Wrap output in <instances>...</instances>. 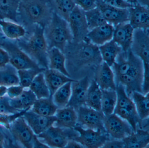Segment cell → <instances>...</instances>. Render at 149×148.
<instances>
[{"mask_svg": "<svg viewBox=\"0 0 149 148\" xmlns=\"http://www.w3.org/2000/svg\"><path fill=\"white\" fill-rule=\"evenodd\" d=\"M74 129L78 134L73 139L80 143L84 148H102L106 141L110 138L105 131L86 128L78 123Z\"/></svg>", "mask_w": 149, "mask_h": 148, "instance_id": "9c48e42d", "label": "cell"}, {"mask_svg": "<svg viewBox=\"0 0 149 148\" xmlns=\"http://www.w3.org/2000/svg\"><path fill=\"white\" fill-rule=\"evenodd\" d=\"M104 129L109 138L123 140L134 132L130 124L116 114L104 116Z\"/></svg>", "mask_w": 149, "mask_h": 148, "instance_id": "30bf717a", "label": "cell"}, {"mask_svg": "<svg viewBox=\"0 0 149 148\" xmlns=\"http://www.w3.org/2000/svg\"><path fill=\"white\" fill-rule=\"evenodd\" d=\"M115 27L106 23L89 31L86 38L97 46L112 40Z\"/></svg>", "mask_w": 149, "mask_h": 148, "instance_id": "ffe728a7", "label": "cell"}, {"mask_svg": "<svg viewBox=\"0 0 149 148\" xmlns=\"http://www.w3.org/2000/svg\"><path fill=\"white\" fill-rule=\"evenodd\" d=\"M79 46L74 53L70 54L78 66L100 65L102 62L98 47L91 43L87 38L78 43Z\"/></svg>", "mask_w": 149, "mask_h": 148, "instance_id": "ba28073f", "label": "cell"}, {"mask_svg": "<svg viewBox=\"0 0 149 148\" xmlns=\"http://www.w3.org/2000/svg\"><path fill=\"white\" fill-rule=\"evenodd\" d=\"M102 148H124V144L123 140L110 138L106 141Z\"/></svg>", "mask_w": 149, "mask_h": 148, "instance_id": "ee69618b", "label": "cell"}, {"mask_svg": "<svg viewBox=\"0 0 149 148\" xmlns=\"http://www.w3.org/2000/svg\"><path fill=\"white\" fill-rule=\"evenodd\" d=\"M95 80L102 90H116L114 72L111 67L103 61L97 70Z\"/></svg>", "mask_w": 149, "mask_h": 148, "instance_id": "d6986e66", "label": "cell"}, {"mask_svg": "<svg viewBox=\"0 0 149 148\" xmlns=\"http://www.w3.org/2000/svg\"><path fill=\"white\" fill-rule=\"evenodd\" d=\"M134 29L129 22L115 26L112 40L116 43L122 50L126 52L130 49L133 40Z\"/></svg>", "mask_w": 149, "mask_h": 148, "instance_id": "ac0fdd59", "label": "cell"}, {"mask_svg": "<svg viewBox=\"0 0 149 148\" xmlns=\"http://www.w3.org/2000/svg\"><path fill=\"white\" fill-rule=\"evenodd\" d=\"M96 5L97 8L102 13L106 22L114 27L129 22L128 8H116L105 4L102 0H97Z\"/></svg>", "mask_w": 149, "mask_h": 148, "instance_id": "5bb4252c", "label": "cell"}, {"mask_svg": "<svg viewBox=\"0 0 149 148\" xmlns=\"http://www.w3.org/2000/svg\"><path fill=\"white\" fill-rule=\"evenodd\" d=\"M105 4L116 8L122 9H128L134 5L130 4L125 0H102Z\"/></svg>", "mask_w": 149, "mask_h": 148, "instance_id": "b9f144b4", "label": "cell"}, {"mask_svg": "<svg viewBox=\"0 0 149 148\" xmlns=\"http://www.w3.org/2000/svg\"><path fill=\"white\" fill-rule=\"evenodd\" d=\"M24 90V88L19 85L8 87L7 96L10 99H15L19 97Z\"/></svg>", "mask_w": 149, "mask_h": 148, "instance_id": "7bdbcfd3", "label": "cell"}, {"mask_svg": "<svg viewBox=\"0 0 149 148\" xmlns=\"http://www.w3.org/2000/svg\"><path fill=\"white\" fill-rule=\"evenodd\" d=\"M101 111L104 116L113 113L116 106L117 95L116 90H102Z\"/></svg>", "mask_w": 149, "mask_h": 148, "instance_id": "1f68e13d", "label": "cell"}, {"mask_svg": "<svg viewBox=\"0 0 149 148\" xmlns=\"http://www.w3.org/2000/svg\"><path fill=\"white\" fill-rule=\"evenodd\" d=\"M128 22L134 30H149V8L136 4L128 8Z\"/></svg>", "mask_w": 149, "mask_h": 148, "instance_id": "e0dca14e", "label": "cell"}, {"mask_svg": "<svg viewBox=\"0 0 149 148\" xmlns=\"http://www.w3.org/2000/svg\"><path fill=\"white\" fill-rule=\"evenodd\" d=\"M111 68L116 85L123 86L130 97L134 92L142 93L143 65L140 58L135 56L130 49L126 52L122 51Z\"/></svg>", "mask_w": 149, "mask_h": 148, "instance_id": "6da1fadb", "label": "cell"}, {"mask_svg": "<svg viewBox=\"0 0 149 148\" xmlns=\"http://www.w3.org/2000/svg\"><path fill=\"white\" fill-rule=\"evenodd\" d=\"M132 99L138 115L141 120L149 118V93L143 94L142 93L134 92L130 96Z\"/></svg>", "mask_w": 149, "mask_h": 148, "instance_id": "4dcf8cb0", "label": "cell"}, {"mask_svg": "<svg viewBox=\"0 0 149 148\" xmlns=\"http://www.w3.org/2000/svg\"><path fill=\"white\" fill-rule=\"evenodd\" d=\"M9 129L15 141L27 148H33L36 135L28 124L23 116L16 118L11 123Z\"/></svg>", "mask_w": 149, "mask_h": 148, "instance_id": "7c38bea8", "label": "cell"}, {"mask_svg": "<svg viewBox=\"0 0 149 148\" xmlns=\"http://www.w3.org/2000/svg\"><path fill=\"white\" fill-rule=\"evenodd\" d=\"M7 38H6V37L4 35L1 27H0V44H1L2 42H3Z\"/></svg>", "mask_w": 149, "mask_h": 148, "instance_id": "816d5d0a", "label": "cell"}, {"mask_svg": "<svg viewBox=\"0 0 149 148\" xmlns=\"http://www.w3.org/2000/svg\"><path fill=\"white\" fill-rule=\"evenodd\" d=\"M130 50L132 53L143 62L144 79L149 78V30H134L133 40Z\"/></svg>", "mask_w": 149, "mask_h": 148, "instance_id": "52a82bcc", "label": "cell"}, {"mask_svg": "<svg viewBox=\"0 0 149 148\" xmlns=\"http://www.w3.org/2000/svg\"><path fill=\"white\" fill-rule=\"evenodd\" d=\"M65 147L67 148H84L80 143L74 139H69Z\"/></svg>", "mask_w": 149, "mask_h": 148, "instance_id": "bcb514c9", "label": "cell"}, {"mask_svg": "<svg viewBox=\"0 0 149 148\" xmlns=\"http://www.w3.org/2000/svg\"><path fill=\"white\" fill-rule=\"evenodd\" d=\"M23 116L34 134L38 135L54 124L56 121L55 116H45L40 115L28 110L25 111Z\"/></svg>", "mask_w": 149, "mask_h": 148, "instance_id": "9a60e30c", "label": "cell"}, {"mask_svg": "<svg viewBox=\"0 0 149 148\" xmlns=\"http://www.w3.org/2000/svg\"><path fill=\"white\" fill-rule=\"evenodd\" d=\"M85 15L89 31L107 23L100 10L97 7L85 12Z\"/></svg>", "mask_w": 149, "mask_h": 148, "instance_id": "8d00e7d4", "label": "cell"}, {"mask_svg": "<svg viewBox=\"0 0 149 148\" xmlns=\"http://www.w3.org/2000/svg\"><path fill=\"white\" fill-rule=\"evenodd\" d=\"M137 4L142 6L149 8V0H136Z\"/></svg>", "mask_w": 149, "mask_h": 148, "instance_id": "681fc988", "label": "cell"}, {"mask_svg": "<svg viewBox=\"0 0 149 148\" xmlns=\"http://www.w3.org/2000/svg\"><path fill=\"white\" fill-rule=\"evenodd\" d=\"M103 62L111 67L118 55L123 51L122 48L113 40L98 46Z\"/></svg>", "mask_w": 149, "mask_h": 148, "instance_id": "cb8c5ba5", "label": "cell"}, {"mask_svg": "<svg viewBox=\"0 0 149 148\" xmlns=\"http://www.w3.org/2000/svg\"><path fill=\"white\" fill-rule=\"evenodd\" d=\"M68 22L72 33L73 41L77 43L84 41L89 32L85 12L76 6L70 14Z\"/></svg>", "mask_w": 149, "mask_h": 148, "instance_id": "4fadbf2b", "label": "cell"}, {"mask_svg": "<svg viewBox=\"0 0 149 148\" xmlns=\"http://www.w3.org/2000/svg\"><path fill=\"white\" fill-rule=\"evenodd\" d=\"M46 83L49 89L50 97L62 86L69 82H73L75 80L55 70L45 69L43 72Z\"/></svg>", "mask_w": 149, "mask_h": 148, "instance_id": "7402d4cb", "label": "cell"}, {"mask_svg": "<svg viewBox=\"0 0 149 148\" xmlns=\"http://www.w3.org/2000/svg\"><path fill=\"white\" fill-rule=\"evenodd\" d=\"M45 69H29L18 70L19 85L24 88H29L35 77L40 73L43 72Z\"/></svg>", "mask_w": 149, "mask_h": 148, "instance_id": "d590c367", "label": "cell"}, {"mask_svg": "<svg viewBox=\"0 0 149 148\" xmlns=\"http://www.w3.org/2000/svg\"><path fill=\"white\" fill-rule=\"evenodd\" d=\"M45 148V147H49L47 144L42 142L39 140L37 135L35 136L33 142V148Z\"/></svg>", "mask_w": 149, "mask_h": 148, "instance_id": "7dc6e473", "label": "cell"}, {"mask_svg": "<svg viewBox=\"0 0 149 148\" xmlns=\"http://www.w3.org/2000/svg\"><path fill=\"white\" fill-rule=\"evenodd\" d=\"M0 27L6 38L9 40H19L26 34L25 29L14 22L0 20Z\"/></svg>", "mask_w": 149, "mask_h": 148, "instance_id": "f546056e", "label": "cell"}, {"mask_svg": "<svg viewBox=\"0 0 149 148\" xmlns=\"http://www.w3.org/2000/svg\"><path fill=\"white\" fill-rule=\"evenodd\" d=\"M25 112L21 111L13 114H0V125L9 129L11 123L16 118L21 116L23 115Z\"/></svg>", "mask_w": 149, "mask_h": 148, "instance_id": "ab89813d", "label": "cell"}, {"mask_svg": "<svg viewBox=\"0 0 149 148\" xmlns=\"http://www.w3.org/2000/svg\"><path fill=\"white\" fill-rule=\"evenodd\" d=\"M56 13L68 22L69 17L75 4L74 0H54Z\"/></svg>", "mask_w": 149, "mask_h": 148, "instance_id": "74e56055", "label": "cell"}, {"mask_svg": "<svg viewBox=\"0 0 149 148\" xmlns=\"http://www.w3.org/2000/svg\"><path fill=\"white\" fill-rule=\"evenodd\" d=\"M9 63L8 53L6 50L0 47V68L5 67Z\"/></svg>", "mask_w": 149, "mask_h": 148, "instance_id": "f6af8a7d", "label": "cell"}, {"mask_svg": "<svg viewBox=\"0 0 149 148\" xmlns=\"http://www.w3.org/2000/svg\"><path fill=\"white\" fill-rule=\"evenodd\" d=\"M31 108L34 113L45 116H54L58 109L51 97L37 99Z\"/></svg>", "mask_w": 149, "mask_h": 148, "instance_id": "83f0119b", "label": "cell"}, {"mask_svg": "<svg viewBox=\"0 0 149 148\" xmlns=\"http://www.w3.org/2000/svg\"><path fill=\"white\" fill-rule=\"evenodd\" d=\"M76 111L77 123L79 125L86 128L100 130L106 132L104 125L105 116L102 111L86 106L80 107Z\"/></svg>", "mask_w": 149, "mask_h": 148, "instance_id": "8fae6325", "label": "cell"}, {"mask_svg": "<svg viewBox=\"0 0 149 148\" xmlns=\"http://www.w3.org/2000/svg\"><path fill=\"white\" fill-rule=\"evenodd\" d=\"M56 121L54 125L61 128L73 129L77 123L76 110L73 107L67 106L58 108L55 114Z\"/></svg>", "mask_w": 149, "mask_h": 148, "instance_id": "44dd1931", "label": "cell"}, {"mask_svg": "<svg viewBox=\"0 0 149 148\" xmlns=\"http://www.w3.org/2000/svg\"><path fill=\"white\" fill-rule=\"evenodd\" d=\"M123 141L124 148H146L149 144V130L137 128Z\"/></svg>", "mask_w": 149, "mask_h": 148, "instance_id": "d4e9b609", "label": "cell"}, {"mask_svg": "<svg viewBox=\"0 0 149 148\" xmlns=\"http://www.w3.org/2000/svg\"><path fill=\"white\" fill-rule=\"evenodd\" d=\"M9 100L7 95L0 98V114H13L21 112L11 106Z\"/></svg>", "mask_w": 149, "mask_h": 148, "instance_id": "f35d334b", "label": "cell"}, {"mask_svg": "<svg viewBox=\"0 0 149 148\" xmlns=\"http://www.w3.org/2000/svg\"><path fill=\"white\" fill-rule=\"evenodd\" d=\"M48 59L49 69L58 71L71 78L66 66V56L61 50L55 47L48 49Z\"/></svg>", "mask_w": 149, "mask_h": 148, "instance_id": "603a6c76", "label": "cell"}, {"mask_svg": "<svg viewBox=\"0 0 149 148\" xmlns=\"http://www.w3.org/2000/svg\"><path fill=\"white\" fill-rule=\"evenodd\" d=\"M19 85L18 70L10 63L0 68V85L8 87Z\"/></svg>", "mask_w": 149, "mask_h": 148, "instance_id": "d6a6232c", "label": "cell"}, {"mask_svg": "<svg viewBox=\"0 0 149 148\" xmlns=\"http://www.w3.org/2000/svg\"><path fill=\"white\" fill-rule=\"evenodd\" d=\"M90 82L88 76L71 82V97L67 106L73 107L77 110L80 107L85 106L86 94Z\"/></svg>", "mask_w": 149, "mask_h": 148, "instance_id": "2e32d148", "label": "cell"}, {"mask_svg": "<svg viewBox=\"0 0 149 148\" xmlns=\"http://www.w3.org/2000/svg\"><path fill=\"white\" fill-rule=\"evenodd\" d=\"M77 134L74 129L63 128L53 125L37 136L49 147L64 148L68 140L73 139Z\"/></svg>", "mask_w": 149, "mask_h": 148, "instance_id": "5b68a950", "label": "cell"}, {"mask_svg": "<svg viewBox=\"0 0 149 148\" xmlns=\"http://www.w3.org/2000/svg\"><path fill=\"white\" fill-rule=\"evenodd\" d=\"M102 89L95 80L90 82L85 99V106L101 111Z\"/></svg>", "mask_w": 149, "mask_h": 148, "instance_id": "4316f807", "label": "cell"}, {"mask_svg": "<svg viewBox=\"0 0 149 148\" xmlns=\"http://www.w3.org/2000/svg\"><path fill=\"white\" fill-rule=\"evenodd\" d=\"M71 82H68L62 86L51 96L53 101L58 108L68 106L71 97Z\"/></svg>", "mask_w": 149, "mask_h": 148, "instance_id": "836d02e7", "label": "cell"}, {"mask_svg": "<svg viewBox=\"0 0 149 148\" xmlns=\"http://www.w3.org/2000/svg\"><path fill=\"white\" fill-rule=\"evenodd\" d=\"M53 13L44 0H20L18 14L26 21L45 27Z\"/></svg>", "mask_w": 149, "mask_h": 148, "instance_id": "277c9868", "label": "cell"}, {"mask_svg": "<svg viewBox=\"0 0 149 148\" xmlns=\"http://www.w3.org/2000/svg\"><path fill=\"white\" fill-rule=\"evenodd\" d=\"M37 99L36 96L29 88H24L22 93L17 98L9 99V104L15 109L20 111L29 110Z\"/></svg>", "mask_w": 149, "mask_h": 148, "instance_id": "484cf974", "label": "cell"}, {"mask_svg": "<svg viewBox=\"0 0 149 148\" xmlns=\"http://www.w3.org/2000/svg\"><path fill=\"white\" fill-rule=\"evenodd\" d=\"M125 1L130 4H132V5H135V4H137L136 0H125Z\"/></svg>", "mask_w": 149, "mask_h": 148, "instance_id": "f5cc1de1", "label": "cell"}, {"mask_svg": "<svg viewBox=\"0 0 149 148\" xmlns=\"http://www.w3.org/2000/svg\"><path fill=\"white\" fill-rule=\"evenodd\" d=\"M44 35L48 49L55 47L64 53L67 44L73 41L68 22L56 12L44 27Z\"/></svg>", "mask_w": 149, "mask_h": 148, "instance_id": "7a4b0ae2", "label": "cell"}, {"mask_svg": "<svg viewBox=\"0 0 149 148\" xmlns=\"http://www.w3.org/2000/svg\"><path fill=\"white\" fill-rule=\"evenodd\" d=\"M29 88L35 94L37 99L50 97V92L43 72L40 73L35 77Z\"/></svg>", "mask_w": 149, "mask_h": 148, "instance_id": "e575fe53", "label": "cell"}, {"mask_svg": "<svg viewBox=\"0 0 149 148\" xmlns=\"http://www.w3.org/2000/svg\"><path fill=\"white\" fill-rule=\"evenodd\" d=\"M20 1V0H0V20L8 19L17 23Z\"/></svg>", "mask_w": 149, "mask_h": 148, "instance_id": "f1b7e54d", "label": "cell"}, {"mask_svg": "<svg viewBox=\"0 0 149 148\" xmlns=\"http://www.w3.org/2000/svg\"><path fill=\"white\" fill-rule=\"evenodd\" d=\"M5 137L4 134L0 131V148H3L5 144Z\"/></svg>", "mask_w": 149, "mask_h": 148, "instance_id": "f907efd6", "label": "cell"}, {"mask_svg": "<svg viewBox=\"0 0 149 148\" xmlns=\"http://www.w3.org/2000/svg\"><path fill=\"white\" fill-rule=\"evenodd\" d=\"M18 46L27 54L40 67L48 69V47L44 35V27L36 25L28 41L19 42Z\"/></svg>", "mask_w": 149, "mask_h": 148, "instance_id": "3957f363", "label": "cell"}, {"mask_svg": "<svg viewBox=\"0 0 149 148\" xmlns=\"http://www.w3.org/2000/svg\"><path fill=\"white\" fill-rule=\"evenodd\" d=\"M76 6L84 12H87L97 7V0H74Z\"/></svg>", "mask_w": 149, "mask_h": 148, "instance_id": "60d3db41", "label": "cell"}, {"mask_svg": "<svg viewBox=\"0 0 149 148\" xmlns=\"http://www.w3.org/2000/svg\"><path fill=\"white\" fill-rule=\"evenodd\" d=\"M7 87L0 85V98L6 96L7 92Z\"/></svg>", "mask_w": 149, "mask_h": 148, "instance_id": "c3c4849f", "label": "cell"}, {"mask_svg": "<svg viewBox=\"0 0 149 148\" xmlns=\"http://www.w3.org/2000/svg\"><path fill=\"white\" fill-rule=\"evenodd\" d=\"M0 47L6 51L9 56V63L17 70L41 68L18 44L6 39L0 44Z\"/></svg>", "mask_w": 149, "mask_h": 148, "instance_id": "8992f818", "label": "cell"}]
</instances>
